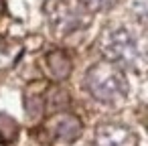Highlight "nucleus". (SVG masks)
Returning a JSON list of instances; mask_svg holds the SVG:
<instances>
[{
	"label": "nucleus",
	"mask_w": 148,
	"mask_h": 146,
	"mask_svg": "<svg viewBox=\"0 0 148 146\" xmlns=\"http://www.w3.org/2000/svg\"><path fill=\"white\" fill-rule=\"evenodd\" d=\"M93 146H138V138L128 126L110 122L97 126Z\"/></svg>",
	"instance_id": "4"
},
{
	"label": "nucleus",
	"mask_w": 148,
	"mask_h": 146,
	"mask_svg": "<svg viewBox=\"0 0 148 146\" xmlns=\"http://www.w3.org/2000/svg\"><path fill=\"white\" fill-rule=\"evenodd\" d=\"M18 136V124L14 118L0 114V140L2 142H12Z\"/></svg>",
	"instance_id": "7"
},
{
	"label": "nucleus",
	"mask_w": 148,
	"mask_h": 146,
	"mask_svg": "<svg viewBox=\"0 0 148 146\" xmlns=\"http://www.w3.org/2000/svg\"><path fill=\"white\" fill-rule=\"evenodd\" d=\"M2 12H4V0H0V16H2Z\"/></svg>",
	"instance_id": "9"
},
{
	"label": "nucleus",
	"mask_w": 148,
	"mask_h": 146,
	"mask_svg": "<svg viewBox=\"0 0 148 146\" xmlns=\"http://www.w3.org/2000/svg\"><path fill=\"white\" fill-rule=\"evenodd\" d=\"M83 85L97 101L110 106L124 101L128 95V79L124 71L110 61H99L91 65L85 71Z\"/></svg>",
	"instance_id": "1"
},
{
	"label": "nucleus",
	"mask_w": 148,
	"mask_h": 146,
	"mask_svg": "<svg viewBox=\"0 0 148 146\" xmlns=\"http://www.w3.org/2000/svg\"><path fill=\"white\" fill-rule=\"evenodd\" d=\"M114 2H116V0H81V4L87 10H91V12H103V10L112 8Z\"/></svg>",
	"instance_id": "8"
},
{
	"label": "nucleus",
	"mask_w": 148,
	"mask_h": 146,
	"mask_svg": "<svg viewBox=\"0 0 148 146\" xmlns=\"http://www.w3.org/2000/svg\"><path fill=\"white\" fill-rule=\"evenodd\" d=\"M49 21L61 35H69L83 29L89 23V14L83 4L79 6L71 0H53L49 10Z\"/></svg>",
	"instance_id": "3"
},
{
	"label": "nucleus",
	"mask_w": 148,
	"mask_h": 146,
	"mask_svg": "<svg viewBox=\"0 0 148 146\" xmlns=\"http://www.w3.org/2000/svg\"><path fill=\"white\" fill-rule=\"evenodd\" d=\"M81 132V122L73 114H61L53 120V134L61 142H73Z\"/></svg>",
	"instance_id": "5"
},
{
	"label": "nucleus",
	"mask_w": 148,
	"mask_h": 146,
	"mask_svg": "<svg viewBox=\"0 0 148 146\" xmlns=\"http://www.w3.org/2000/svg\"><path fill=\"white\" fill-rule=\"evenodd\" d=\"M47 71H49V75H51L53 79H57V81L65 79V77L71 73V59H69V55H67L65 51H61V49L49 53V55H47Z\"/></svg>",
	"instance_id": "6"
},
{
	"label": "nucleus",
	"mask_w": 148,
	"mask_h": 146,
	"mask_svg": "<svg viewBox=\"0 0 148 146\" xmlns=\"http://www.w3.org/2000/svg\"><path fill=\"white\" fill-rule=\"evenodd\" d=\"M99 49L106 61L118 65L120 69H140L144 55L138 43V37L124 27L108 29L99 39Z\"/></svg>",
	"instance_id": "2"
}]
</instances>
